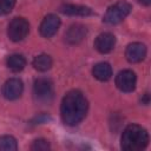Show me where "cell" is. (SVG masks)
I'll list each match as a JSON object with an SVG mask.
<instances>
[{
  "label": "cell",
  "instance_id": "obj_7",
  "mask_svg": "<svg viewBox=\"0 0 151 151\" xmlns=\"http://www.w3.org/2000/svg\"><path fill=\"white\" fill-rule=\"evenodd\" d=\"M59 26H60L59 17H57L55 14H48L41 21L39 31L44 38H51L57 33Z\"/></svg>",
  "mask_w": 151,
  "mask_h": 151
},
{
  "label": "cell",
  "instance_id": "obj_4",
  "mask_svg": "<svg viewBox=\"0 0 151 151\" xmlns=\"http://www.w3.org/2000/svg\"><path fill=\"white\" fill-rule=\"evenodd\" d=\"M28 32H29V24L24 18H14L9 22L7 29L8 38L15 42L24 40L27 37Z\"/></svg>",
  "mask_w": 151,
  "mask_h": 151
},
{
  "label": "cell",
  "instance_id": "obj_2",
  "mask_svg": "<svg viewBox=\"0 0 151 151\" xmlns=\"http://www.w3.org/2000/svg\"><path fill=\"white\" fill-rule=\"evenodd\" d=\"M149 133L139 125L131 124L125 127L122 134V149L125 151H139L147 146Z\"/></svg>",
  "mask_w": 151,
  "mask_h": 151
},
{
  "label": "cell",
  "instance_id": "obj_17",
  "mask_svg": "<svg viewBox=\"0 0 151 151\" xmlns=\"http://www.w3.org/2000/svg\"><path fill=\"white\" fill-rule=\"evenodd\" d=\"M31 149L33 151H47V150L51 149V145H50V143L46 139L40 138V139H37V140L33 142Z\"/></svg>",
  "mask_w": 151,
  "mask_h": 151
},
{
  "label": "cell",
  "instance_id": "obj_18",
  "mask_svg": "<svg viewBox=\"0 0 151 151\" xmlns=\"http://www.w3.org/2000/svg\"><path fill=\"white\" fill-rule=\"evenodd\" d=\"M15 6V0H0V15L8 14Z\"/></svg>",
  "mask_w": 151,
  "mask_h": 151
},
{
  "label": "cell",
  "instance_id": "obj_15",
  "mask_svg": "<svg viewBox=\"0 0 151 151\" xmlns=\"http://www.w3.org/2000/svg\"><path fill=\"white\" fill-rule=\"evenodd\" d=\"M33 66L37 71L45 72L52 66V58L48 54H39L33 59Z\"/></svg>",
  "mask_w": 151,
  "mask_h": 151
},
{
  "label": "cell",
  "instance_id": "obj_10",
  "mask_svg": "<svg viewBox=\"0 0 151 151\" xmlns=\"http://www.w3.org/2000/svg\"><path fill=\"white\" fill-rule=\"evenodd\" d=\"M114 45H116V37L112 33H109V32L99 34L96 38V41H94V47L100 53L111 52L113 50Z\"/></svg>",
  "mask_w": 151,
  "mask_h": 151
},
{
  "label": "cell",
  "instance_id": "obj_14",
  "mask_svg": "<svg viewBox=\"0 0 151 151\" xmlns=\"http://www.w3.org/2000/svg\"><path fill=\"white\" fill-rule=\"evenodd\" d=\"M7 66L13 72H20L26 66V60L21 54H11L7 58Z\"/></svg>",
  "mask_w": 151,
  "mask_h": 151
},
{
  "label": "cell",
  "instance_id": "obj_19",
  "mask_svg": "<svg viewBox=\"0 0 151 151\" xmlns=\"http://www.w3.org/2000/svg\"><path fill=\"white\" fill-rule=\"evenodd\" d=\"M142 5H144V6H149L150 4H151V0H138Z\"/></svg>",
  "mask_w": 151,
  "mask_h": 151
},
{
  "label": "cell",
  "instance_id": "obj_13",
  "mask_svg": "<svg viewBox=\"0 0 151 151\" xmlns=\"http://www.w3.org/2000/svg\"><path fill=\"white\" fill-rule=\"evenodd\" d=\"M92 73L96 79L100 81H106L112 77V67L107 63H98L97 65H94Z\"/></svg>",
  "mask_w": 151,
  "mask_h": 151
},
{
  "label": "cell",
  "instance_id": "obj_6",
  "mask_svg": "<svg viewBox=\"0 0 151 151\" xmlns=\"http://www.w3.org/2000/svg\"><path fill=\"white\" fill-rule=\"evenodd\" d=\"M137 77L131 70L120 71L116 77V85L123 92H132L136 87Z\"/></svg>",
  "mask_w": 151,
  "mask_h": 151
},
{
  "label": "cell",
  "instance_id": "obj_8",
  "mask_svg": "<svg viewBox=\"0 0 151 151\" xmlns=\"http://www.w3.org/2000/svg\"><path fill=\"white\" fill-rule=\"evenodd\" d=\"M22 90H24L22 81L18 78H11L5 83V85L2 87V94L6 99L14 100L21 96Z\"/></svg>",
  "mask_w": 151,
  "mask_h": 151
},
{
  "label": "cell",
  "instance_id": "obj_5",
  "mask_svg": "<svg viewBox=\"0 0 151 151\" xmlns=\"http://www.w3.org/2000/svg\"><path fill=\"white\" fill-rule=\"evenodd\" d=\"M33 92L38 100L48 101L53 96V85L52 81L47 78H39L34 81Z\"/></svg>",
  "mask_w": 151,
  "mask_h": 151
},
{
  "label": "cell",
  "instance_id": "obj_1",
  "mask_svg": "<svg viewBox=\"0 0 151 151\" xmlns=\"http://www.w3.org/2000/svg\"><path fill=\"white\" fill-rule=\"evenodd\" d=\"M88 109V103L85 98V96L77 90L67 92L60 106V113L61 118L65 124L70 126H74L79 124L86 116Z\"/></svg>",
  "mask_w": 151,
  "mask_h": 151
},
{
  "label": "cell",
  "instance_id": "obj_12",
  "mask_svg": "<svg viewBox=\"0 0 151 151\" xmlns=\"http://www.w3.org/2000/svg\"><path fill=\"white\" fill-rule=\"evenodd\" d=\"M60 11L64 14L67 15H77V17H87L93 14L92 9L86 7V6H80V5H71V4H66L63 5L60 7Z\"/></svg>",
  "mask_w": 151,
  "mask_h": 151
},
{
  "label": "cell",
  "instance_id": "obj_16",
  "mask_svg": "<svg viewBox=\"0 0 151 151\" xmlns=\"http://www.w3.org/2000/svg\"><path fill=\"white\" fill-rule=\"evenodd\" d=\"M18 144L14 137L12 136H1L0 137V150L4 151H15Z\"/></svg>",
  "mask_w": 151,
  "mask_h": 151
},
{
  "label": "cell",
  "instance_id": "obj_9",
  "mask_svg": "<svg viewBox=\"0 0 151 151\" xmlns=\"http://www.w3.org/2000/svg\"><path fill=\"white\" fill-rule=\"evenodd\" d=\"M125 57L126 59L132 63H140L146 57V47L142 42H132L130 44L125 50Z\"/></svg>",
  "mask_w": 151,
  "mask_h": 151
},
{
  "label": "cell",
  "instance_id": "obj_11",
  "mask_svg": "<svg viewBox=\"0 0 151 151\" xmlns=\"http://www.w3.org/2000/svg\"><path fill=\"white\" fill-rule=\"evenodd\" d=\"M86 33H87V29L84 25L76 24V25H72L65 33V40L71 45H76L83 41V39L86 37Z\"/></svg>",
  "mask_w": 151,
  "mask_h": 151
},
{
  "label": "cell",
  "instance_id": "obj_3",
  "mask_svg": "<svg viewBox=\"0 0 151 151\" xmlns=\"http://www.w3.org/2000/svg\"><path fill=\"white\" fill-rule=\"evenodd\" d=\"M130 12H131V5L125 0H120L114 5H112L111 7H109V9L104 15V22L109 25L119 24L130 14Z\"/></svg>",
  "mask_w": 151,
  "mask_h": 151
}]
</instances>
